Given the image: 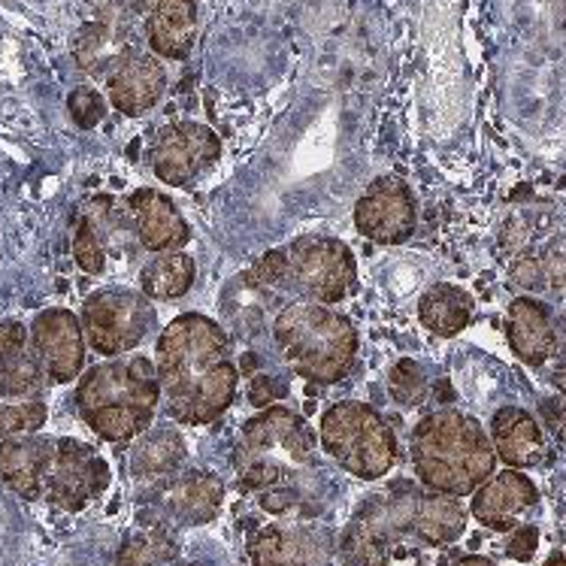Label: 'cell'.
I'll return each instance as SVG.
<instances>
[{"label": "cell", "mask_w": 566, "mask_h": 566, "mask_svg": "<svg viewBox=\"0 0 566 566\" xmlns=\"http://www.w3.org/2000/svg\"><path fill=\"white\" fill-rule=\"evenodd\" d=\"M167 412L186 428H207L231 409L240 367L231 358V336L203 313H186L167 324L155 346Z\"/></svg>", "instance_id": "6da1fadb"}, {"label": "cell", "mask_w": 566, "mask_h": 566, "mask_svg": "<svg viewBox=\"0 0 566 566\" xmlns=\"http://www.w3.org/2000/svg\"><path fill=\"white\" fill-rule=\"evenodd\" d=\"M409 451L418 482L451 497H473L497 470L491 433L458 409H440L421 418Z\"/></svg>", "instance_id": "7a4b0ae2"}, {"label": "cell", "mask_w": 566, "mask_h": 566, "mask_svg": "<svg viewBox=\"0 0 566 566\" xmlns=\"http://www.w3.org/2000/svg\"><path fill=\"white\" fill-rule=\"evenodd\" d=\"M161 403V379L146 355L109 358L85 373L76 388L82 421L106 442H127L151 428Z\"/></svg>", "instance_id": "3957f363"}, {"label": "cell", "mask_w": 566, "mask_h": 566, "mask_svg": "<svg viewBox=\"0 0 566 566\" xmlns=\"http://www.w3.org/2000/svg\"><path fill=\"white\" fill-rule=\"evenodd\" d=\"M318 437L306 418L285 406H266L249 418L233 446L231 463L237 485L254 494L276 488H297L303 475L315 467Z\"/></svg>", "instance_id": "277c9868"}, {"label": "cell", "mask_w": 566, "mask_h": 566, "mask_svg": "<svg viewBox=\"0 0 566 566\" xmlns=\"http://www.w3.org/2000/svg\"><path fill=\"white\" fill-rule=\"evenodd\" d=\"M273 343L282 364L297 379L336 385L358 358V331L352 318L327 303L291 301L273 318Z\"/></svg>", "instance_id": "5b68a950"}, {"label": "cell", "mask_w": 566, "mask_h": 566, "mask_svg": "<svg viewBox=\"0 0 566 566\" xmlns=\"http://www.w3.org/2000/svg\"><path fill=\"white\" fill-rule=\"evenodd\" d=\"M318 440L348 475L364 482H376L388 475L397 463V440L391 424L370 403L339 400L331 406L318 424Z\"/></svg>", "instance_id": "8992f818"}, {"label": "cell", "mask_w": 566, "mask_h": 566, "mask_svg": "<svg viewBox=\"0 0 566 566\" xmlns=\"http://www.w3.org/2000/svg\"><path fill=\"white\" fill-rule=\"evenodd\" d=\"M421 488L397 482L388 491L364 500L339 536V548H336L339 566L391 564L397 543L403 536H412V512Z\"/></svg>", "instance_id": "52a82bcc"}, {"label": "cell", "mask_w": 566, "mask_h": 566, "mask_svg": "<svg viewBox=\"0 0 566 566\" xmlns=\"http://www.w3.org/2000/svg\"><path fill=\"white\" fill-rule=\"evenodd\" d=\"M285 289L301 301L343 303L358 291L355 252L336 237L306 233L285 245Z\"/></svg>", "instance_id": "ba28073f"}, {"label": "cell", "mask_w": 566, "mask_h": 566, "mask_svg": "<svg viewBox=\"0 0 566 566\" xmlns=\"http://www.w3.org/2000/svg\"><path fill=\"white\" fill-rule=\"evenodd\" d=\"M158 315L143 291L104 289L82 306V331L104 358H122L155 331Z\"/></svg>", "instance_id": "9c48e42d"}, {"label": "cell", "mask_w": 566, "mask_h": 566, "mask_svg": "<svg viewBox=\"0 0 566 566\" xmlns=\"http://www.w3.org/2000/svg\"><path fill=\"white\" fill-rule=\"evenodd\" d=\"M221 158V139L209 125L176 122L164 127L151 146V174L164 186L191 188Z\"/></svg>", "instance_id": "30bf717a"}, {"label": "cell", "mask_w": 566, "mask_h": 566, "mask_svg": "<svg viewBox=\"0 0 566 566\" xmlns=\"http://www.w3.org/2000/svg\"><path fill=\"white\" fill-rule=\"evenodd\" d=\"M109 485V463L80 440H59L46 473V500L64 512H80Z\"/></svg>", "instance_id": "8fae6325"}, {"label": "cell", "mask_w": 566, "mask_h": 566, "mask_svg": "<svg viewBox=\"0 0 566 566\" xmlns=\"http://www.w3.org/2000/svg\"><path fill=\"white\" fill-rule=\"evenodd\" d=\"M418 224L416 197L403 179L379 176L355 203V231L379 245L406 243Z\"/></svg>", "instance_id": "7c38bea8"}, {"label": "cell", "mask_w": 566, "mask_h": 566, "mask_svg": "<svg viewBox=\"0 0 566 566\" xmlns=\"http://www.w3.org/2000/svg\"><path fill=\"white\" fill-rule=\"evenodd\" d=\"M34 355L46 370V379L55 385L80 379L85 367V331L70 310H46L34 318L31 327Z\"/></svg>", "instance_id": "4fadbf2b"}, {"label": "cell", "mask_w": 566, "mask_h": 566, "mask_svg": "<svg viewBox=\"0 0 566 566\" xmlns=\"http://www.w3.org/2000/svg\"><path fill=\"white\" fill-rule=\"evenodd\" d=\"M252 566H334V539L318 527H264L249 539Z\"/></svg>", "instance_id": "5bb4252c"}, {"label": "cell", "mask_w": 566, "mask_h": 566, "mask_svg": "<svg viewBox=\"0 0 566 566\" xmlns=\"http://www.w3.org/2000/svg\"><path fill=\"white\" fill-rule=\"evenodd\" d=\"M539 503V488L533 485L531 475L506 467L503 473H494L485 485L479 488L470 500L473 515L488 531H515L518 518Z\"/></svg>", "instance_id": "9a60e30c"}, {"label": "cell", "mask_w": 566, "mask_h": 566, "mask_svg": "<svg viewBox=\"0 0 566 566\" xmlns=\"http://www.w3.org/2000/svg\"><path fill=\"white\" fill-rule=\"evenodd\" d=\"M151 55L186 61L197 40V0H137Z\"/></svg>", "instance_id": "2e32d148"}, {"label": "cell", "mask_w": 566, "mask_h": 566, "mask_svg": "<svg viewBox=\"0 0 566 566\" xmlns=\"http://www.w3.org/2000/svg\"><path fill=\"white\" fill-rule=\"evenodd\" d=\"M127 207L137 224V237L143 249L161 254V252H179L182 245L191 240V228L182 219V212L167 195L158 188H139L127 197Z\"/></svg>", "instance_id": "e0dca14e"}, {"label": "cell", "mask_w": 566, "mask_h": 566, "mask_svg": "<svg viewBox=\"0 0 566 566\" xmlns=\"http://www.w3.org/2000/svg\"><path fill=\"white\" fill-rule=\"evenodd\" d=\"M106 92H109V104L122 116H143L167 92V70L158 55L134 52L122 67L106 76Z\"/></svg>", "instance_id": "ac0fdd59"}, {"label": "cell", "mask_w": 566, "mask_h": 566, "mask_svg": "<svg viewBox=\"0 0 566 566\" xmlns=\"http://www.w3.org/2000/svg\"><path fill=\"white\" fill-rule=\"evenodd\" d=\"M506 339L521 364L543 367L557 348L555 322L548 306L536 297H515L506 310Z\"/></svg>", "instance_id": "d6986e66"}, {"label": "cell", "mask_w": 566, "mask_h": 566, "mask_svg": "<svg viewBox=\"0 0 566 566\" xmlns=\"http://www.w3.org/2000/svg\"><path fill=\"white\" fill-rule=\"evenodd\" d=\"M224 503V482L216 473L191 470L176 475L161 488V509L182 527H200L209 524L221 512Z\"/></svg>", "instance_id": "ffe728a7"}, {"label": "cell", "mask_w": 566, "mask_h": 566, "mask_svg": "<svg viewBox=\"0 0 566 566\" xmlns=\"http://www.w3.org/2000/svg\"><path fill=\"white\" fill-rule=\"evenodd\" d=\"M55 442L40 437H7L0 440V482L10 485L19 497L40 500L46 494L49 463Z\"/></svg>", "instance_id": "44dd1931"}, {"label": "cell", "mask_w": 566, "mask_h": 566, "mask_svg": "<svg viewBox=\"0 0 566 566\" xmlns=\"http://www.w3.org/2000/svg\"><path fill=\"white\" fill-rule=\"evenodd\" d=\"M491 442L497 461L512 470H531L545 458V437L539 421L518 406H503L491 418Z\"/></svg>", "instance_id": "7402d4cb"}, {"label": "cell", "mask_w": 566, "mask_h": 566, "mask_svg": "<svg viewBox=\"0 0 566 566\" xmlns=\"http://www.w3.org/2000/svg\"><path fill=\"white\" fill-rule=\"evenodd\" d=\"M463 531H467V509L461 506V497L421 488L412 512V536L418 543L451 545L454 539H461Z\"/></svg>", "instance_id": "603a6c76"}, {"label": "cell", "mask_w": 566, "mask_h": 566, "mask_svg": "<svg viewBox=\"0 0 566 566\" xmlns=\"http://www.w3.org/2000/svg\"><path fill=\"white\" fill-rule=\"evenodd\" d=\"M188 446L186 437L176 428H155L146 430L139 442L134 446L130 454V473L139 482H164L174 473H179V467L186 463Z\"/></svg>", "instance_id": "cb8c5ba5"}, {"label": "cell", "mask_w": 566, "mask_h": 566, "mask_svg": "<svg viewBox=\"0 0 566 566\" xmlns=\"http://www.w3.org/2000/svg\"><path fill=\"white\" fill-rule=\"evenodd\" d=\"M509 279L512 285L524 291H555L566 294V237L557 233L548 243H543L536 252L518 254L509 264Z\"/></svg>", "instance_id": "d4e9b609"}, {"label": "cell", "mask_w": 566, "mask_h": 566, "mask_svg": "<svg viewBox=\"0 0 566 566\" xmlns=\"http://www.w3.org/2000/svg\"><path fill=\"white\" fill-rule=\"evenodd\" d=\"M418 322L424 324L430 334L451 339V336L463 334L473 322V297L451 282H440L421 294Z\"/></svg>", "instance_id": "484cf974"}, {"label": "cell", "mask_w": 566, "mask_h": 566, "mask_svg": "<svg viewBox=\"0 0 566 566\" xmlns=\"http://www.w3.org/2000/svg\"><path fill=\"white\" fill-rule=\"evenodd\" d=\"M73 52H76V61H80L82 70L109 76V73L122 67L137 49L127 40L125 31H118L116 24L92 22L80 31L76 43H73Z\"/></svg>", "instance_id": "4316f807"}, {"label": "cell", "mask_w": 566, "mask_h": 566, "mask_svg": "<svg viewBox=\"0 0 566 566\" xmlns=\"http://www.w3.org/2000/svg\"><path fill=\"white\" fill-rule=\"evenodd\" d=\"M197 279V264L191 254L179 252H161L151 258L149 264L139 273V291L149 301H179L186 297Z\"/></svg>", "instance_id": "83f0119b"}, {"label": "cell", "mask_w": 566, "mask_h": 566, "mask_svg": "<svg viewBox=\"0 0 566 566\" xmlns=\"http://www.w3.org/2000/svg\"><path fill=\"white\" fill-rule=\"evenodd\" d=\"M179 557V545L170 533L146 531L130 536L116 557V566H170Z\"/></svg>", "instance_id": "f1b7e54d"}, {"label": "cell", "mask_w": 566, "mask_h": 566, "mask_svg": "<svg viewBox=\"0 0 566 566\" xmlns=\"http://www.w3.org/2000/svg\"><path fill=\"white\" fill-rule=\"evenodd\" d=\"M46 370L36 355L19 352L15 358L0 364V397L3 400H34L43 388Z\"/></svg>", "instance_id": "f546056e"}, {"label": "cell", "mask_w": 566, "mask_h": 566, "mask_svg": "<svg viewBox=\"0 0 566 566\" xmlns=\"http://www.w3.org/2000/svg\"><path fill=\"white\" fill-rule=\"evenodd\" d=\"M73 258L76 264L85 273H104L106 266V249L104 237H101V228L92 216H85L76 228V237H73Z\"/></svg>", "instance_id": "4dcf8cb0"}, {"label": "cell", "mask_w": 566, "mask_h": 566, "mask_svg": "<svg viewBox=\"0 0 566 566\" xmlns=\"http://www.w3.org/2000/svg\"><path fill=\"white\" fill-rule=\"evenodd\" d=\"M388 391L400 406H418L428 394V379L416 360H397L388 376Z\"/></svg>", "instance_id": "1f68e13d"}, {"label": "cell", "mask_w": 566, "mask_h": 566, "mask_svg": "<svg viewBox=\"0 0 566 566\" xmlns=\"http://www.w3.org/2000/svg\"><path fill=\"white\" fill-rule=\"evenodd\" d=\"M67 109L73 122L82 127V130H88V127L101 125L106 116V101L101 97V92H94L88 85H82L76 92H70L67 97Z\"/></svg>", "instance_id": "d6a6232c"}, {"label": "cell", "mask_w": 566, "mask_h": 566, "mask_svg": "<svg viewBox=\"0 0 566 566\" xmlns=\"http://www.w3.org/2000/svg\"><path fill=\"white\" fill-rule=\"evenodd\" d=\"M536 545H539V531L533 524H524V527H515L506 543V555L518 564H527L536 555Z\"/></svg>", "instance_id": "836d02e7"}, {"label": "cell", "mask_w": 566, "mask_h": 566, "mask_svg": "<svg viewBox=\"0 0 566 566\" xmlns=\"http://www.w3.org/2000/svg\"><path fill=\"white\" fill-rule=\"evenodd\" d=\"M28 346V331L19 322H0V364L15 358Z\"/></svg>", "instance_id": "e575fe53"}, {"label": "cell", "mask_w": 566, "mask_h": 566, "mask_svg": "<svg viewBox=\"0 0 566 566\" xmlns=\"http://www.w3.org/2000/svg\"><path fill=\"white\" fill-rule=\"evenodd\" d=\"M285 394V388H279L276 381L270 379V376H254L252 388H249V400L258 409H266V406H273Z\"/></svg>", "instance_id": "d590c367"}, {"label": "cell", "mask_w": 566, "mask_h": 566, "mask_svg": "<svg viewBox=\"0 0 566 566\" xmlns=\"http://www.w3.org/2000/svg\"><path fill=\"white\" fill-rule=\"evenodd\" d=\"M557 385V400L552 403V412H548V421H552V428L560 440L566 442V367L555 376Z\"/></svg>", "instance_id": "8d00e7d4"}, {"label": "cell", "mask_w": 566, "mask_h": 566, "mask_svg": "<svg viewBox=\"0 0 566 566\" xmlns=\"http://www.w3.org/2000/svg\"><path fill=\"white\" fill-rule=\"evenodd\" d=\"M451 566H497L491 557H482V555H467L461 557L458 564H451Z\"/></svg>", "instance_id": "74e56055"}, {"label": "cell", "mask_w": 566, "mask_h": 566, "mask_svg": "<svg viewBox=\"0 0 566 566\" xmlns=\"http://www.w3.org/2000/svg\"><path fill=\"white\" fill-rule=\"evenodd\" d=\"M543 566H566V555H564V552H557V555L548 557Z\"/></svg>", "instance_id": "f35d334b"}, {"label": "cell", "mask_w": 566, "mask_h": 566, "mask_svg": "<svg viewBox=\"0 0 566 566\" xmlns=\"http://www.w3.org/2000/svg\"><path fill=\"white\" fill-rule=\"evenodd\" d=\"M170 566H200V564H170Z\"/></svg>", "instance_id": "ab89813d"}]
</instances>
